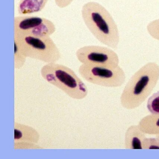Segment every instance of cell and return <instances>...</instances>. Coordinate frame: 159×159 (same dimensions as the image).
I'll list each match as a JSON object with an SVG mask.
<instances>
[{
    "mask_svg": "<svg viewBox=\"0 0 159 159\" xmlns=\"http://www.w3.org/2000/svg\"><path fill=\"white\" fill-rule=\"evenodd\" d=\"M40 137V134L35 128L15 122L14 141H25L37 144L39 141Z\"/></svg>",
    "mask_w": 159,
    "mask_h": 159,
    "instance_id": "9c48e42d",
    "label": "cell"
},
{
    "mask_svg": "<svg viewBox=\"0 0 159 159\" xmlns=\"http://www.w3.org/2000/svg\"><path fill=\"white\" fill-rule=\"evenodd\" d=\"M82 18L87 29L98 41L116 50L120 42L118 26L110 13L98 2H88L82 7Z\"/></svg>",
    "mask_w": 159,
    "mask_h": 159,
    "instance_id": "6da1fadb",
    "label": "cell"
},
{
    "mask_svg": "<svg viewBox=\"0 0 159 159\" xmlns=\"http://www.w3.org/2000/svg\"><path fill=\"white\" fill-rule=\"evenodd\" d=\"M142 146L143 149H159V138L146 137Z\"/></svg>",
    "mask_w": 159,
    "mask_h": 159,
    "instance_id": "2e32d148",
    "label": "cell"
},
{
    "mask_svg": "<svg viewBox=\"0 0 159 159\" xmlns=\"http://www.w3.org/2000/svg\"><path fill=\"white\" fill-rule=\"evenodd\" d=\"M43 148L36 143L25 141H14L15 150L41 149Z\"/></svg>",
    "mask_w": 159,
    "mask_h": 159,
    "instance_id": "9a60e30c",
    "label": "cell"
},
{
    "mask_svg": "<svg viewBox=\"0 0 159 159\" xmlns=\"http://www.w3.org/2000/svg\"><path fill=\"white\" fill-rule=\"evenodd\" d=\"M156 136L157 137L159 138V135Z\"/></svg>",
    "mask_w": 159,
    "mask_h": 159,
    "instance_id": "ac0fdd59",
    "label": "cell"
},
{
    "mask_svg": "<svg viewBox=\"0 0 159 159\" xmlns=\"http://www.w3.org/2000/svg\"><path fill=\"white\" fill-rule=\"evenodd\" d=\"M76 57L82 64L116 68L120 59L113 49L98 45H86L77 50Z\"/></svg>",
    "mask_w": 159,
    "mask_h": 159,
    "instance_id": "52a82bcc",
    "label": "cell"
},
{
    "mask_svg": "<svg viewBox=\"0 0 159 159\" xmlns=\"http://www.w3.org/2000/svg\"><path fill=\"white\" fill-rule=\"evenodd\" d=\"M27 57H26L20 49L18 43L14 40V67L20 69L25 66Z\"/></svg>",
    "mask_w": 159,
    "mask_h": 159,
    "instance_id": "7c38bea8",
    "label": "cell"
},
{
    "mask_svg": "<svg viewBox=\"0 0 159 159\" xmlns=\"http://www.w3.org/2000/svg\"><path fill=\"white\" fill-rule=\"evenodd\" d=\"M49 0H20L17 11L20 15H29L43 10Z\"/></svg>",
    "mask_w": 159,
    "mask_h": 159,
    "instance_id": "30bf717a",
    "label": "cell"
},
{
    "mask_svg": "<svg viewBox=\"0 0 159 159\" xmlns=\"http://www.w3.org/2000/svg\"><path fill=\"white\" fill-rule=\"evenodd\" d=\"M159 80V65L150 62L136 71L125 84L120 97L122 107L137 108L151 94Z\"/></svg>",
    "mask_w": 159,
    "mask_h": 159,
    "instance_id": "7a4b0ae2",
    "label": "cell"
},
{
    "mask_svg": "<svg viewBox=\"0 0 159 159\" xmlns=\"http://www.w3.org/2000/svg\"><path fill=\"white\" fill-rule=\"evenodd\" d=\"M40 73L48 83L59 88L71 98L81 100L88 94L85 84L69 67L57 63L46 64L41 69Z\"/></svg>",
    "mask_w": 159,
    "mask_h": 159,
    "instance_id": "3957f363",
    "label": "cell"
},
{
    "mask_svg": "<svg viewBox=\"0 0 159 159\" xmlns=\"http://www.w3.org/2000/svg\"><path fill=\"white\" fill-rule=\"evenodd\" d=\"M74 0H54L56 5L60 9H65L70 5Z\"/></svg>",
    "mask_w": 159,
    "mask_h": 159,
    "instance_id": "e0dca14e",
    "label": "cell"
},
{
    "mask_svg": "<svg viewBox=\"0 0 159 159\" xmlns=\"http://www.w3.org/2000/svg\"><path fill=\"white\" fill-rule=\"evenodd\" d=\"M14 40L26 57L46 64L57 63L61 58L60 50L51 37L14 36Z\"/></svg>",
    "mask_w": 159,
    "mask_h": 159,
    "instance_id": "277c9868",
    "label": "cell"
},
{
    "mask_svg": "<svg viewBox=\"0 0 159 159\" xmlns=\"http://www.w3.org/2000/svg\"><path fill=\"white\" fill-rule=\"evenodd\" d=\"M147 30L152 39L159 41V18L149 23L147 26Z\"/></svg>",
    "mask_w": 159,
    "mask_h": 159,
    "instance_id": "5bb4252c",
    "label": "cell"
},
{
    "mask_svg": "<svg viewBox=\"0 0 159 159\" xmlns=\"http://www.w3.org/2000/svg\"><path fill=\"white\" fill-rule=\"evenodd\" d=\"M147 108L151 114H159V91L148 98Z\"/></svg>",
    "mask_w": 159,
    "mask_h": 159,
    "instance_id": "4fadbf2b",
    "label": "cell"
},
{
    "mask_svg": "<svg viewBox=\"0 0 159 159\" xmlns=\"http://www.w3.org/2000/svg\"><path fill=\"white\" fill-rule=\"evenodd\" d=\"M138 125L146 134L159 135V114L147 115L140 120Z\"/></svg>",
    "mask_w": 159,
    "mask_h": 159,
    "instance_id": "8fae6325",
    "label": "cell"
},
{
    "mask_svg": "<svg viewBox=\"0 0 159 159\" xmlns=\"http://www.w3.org/2000/svg\"><path fill=\"white\" fill-rule=\"evenodd\" d=\"M79 71L88 82L109 88L120 87L126 79L125 72L120 66L116 68H109L81 64Z\"/></svg>",
    "mask_w": 159,
    "mask_h": 159,
    "instance_id": "5b68a950",
    "label": "cell"
},
{
    "mask_svg": "<svg viewBox=\"0 0 159 159\" xmlns=\"http://www.w3.org/2000/svg\"><path fill=\"white\" fill-rule=\"evenodd\" d=\"M14 36L51 37L56 31L53 22L47 18L20 15L14 18Z\"/></svg>",
    "mask_w": 159,
    "mask_h": 159,
    "instance_id": "8992f818",
    "label": "cell"
},
{
    "mask_svg": "<svg viewBox=\"0 0 159 159\" xmlns=\"http://www.w3.org/2000/svg\"><path fill=\"white\" fill-rule=\"evenodd\" d=\"M146 134L138 125H132L126 129L125 134L124 148L125 149H142L143 142Z\"/></svg>",
    "mask_w": 159,
    "mask_h": 159,
    "instance_id": "ba28073f",
    "label": "cell"
}]
</instances>
